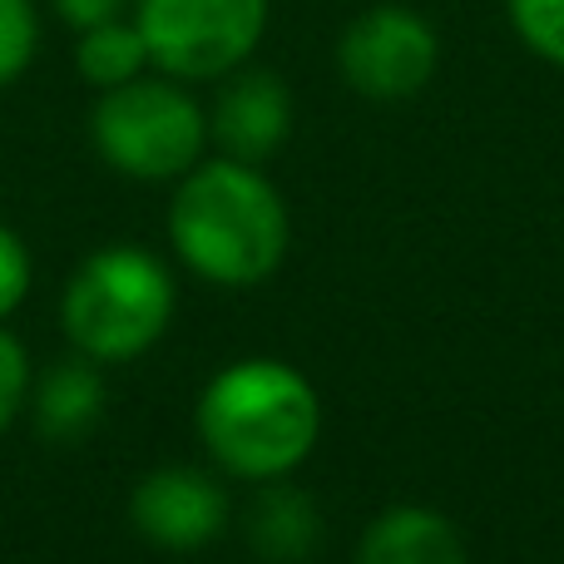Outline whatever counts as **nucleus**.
Masks as SVG:
<instances>
[{"label":"nucleus","mask_w":564,"mask_h":564,"mask_svg":"<svg viewBox=\"0 0 564 564\" xmlns=\"http://www.w3.org/2000/svg\"><path fill=\"white\" fill-rule=\"evenodd\" d=\"M317 535H322V516L307 500V490L268 486L263 496L253 500V510H248V540H253L258 555L273 564L307 560Z\"/></svg>","instance_id":"9d476101"},{"label":"nucleus","mask_w":564,"mask_h":564,"mask_svg":"<svg viewBox=\"0 0 564 564\" xmlns=\"http://www.w3.org/2000/svg\"><path fill=\"white\" fill-rule=\"evenodd\" d=\"M30 292V253L10 228H0V317L15 312Z\"/></svg>","instance_id":"dca6fc26"},{"label":"nucleus","mask_w":564,"mask_h":564,"mask_svg":"<svg viewBox=\"0 0 564 564\" xmlns=\"http://www.w3.org/2000/svg\"><path fill=\"white\" fill-rule=\"evenodd\" d=\"M198 436L234 476L278 480L312 456L322 436V401L297 367L248 357L204 387Z\"/></svg>","instance_id":"f257e3e1"},{"label":"nucleus","mask_w":564,"mask_h":564,"mask_svg":"<svg viewBox=\"0 0 564 564\" xmlns=\"http://www.w3.org/2000/svg\"><path fill=\"white\" fill-rule=\"evenodd\" d=\"M105 416V381L85 361H59L35 387V431L50 441H79Z\"/></svg>","instance_id":"9b49d317"},{"label":"nucleus","mask_w":564,"mask_h":564,"mask_svg":"<svg viewBox=\"0 0 564 564\" xmlns=\"http://www.w3.org/2000/svg\"><path fill=\"white\" fill-rule=\"evenodd\" d=\"M204 109L188 89L169 79H129V85L105 89L95 105V144L119 174L159 184L178 178L204 154Z\"/></svg>","instance_id":"20e7f679"},{"label":"nucleus","mask_w":564,"mask_h":564,"mask_svg":"<svg viewBox=\"0 0 564 564\" xmlns=\"http://www.w3.org/2000/svg\"><path fill=\"white\" fill-rule=\"evenodd\" d=\"M139 535L159 550H204L224 535L228 525V496L218 490V480H208L204 470L169 466L139 480L134 500H129Z\"/></svg>","instance_id":"0eeeda50"},{"label":"nucleus","mask_w":564,"mask_h":564,"mask_svg":"<svg viewBox=\"0 0 564 564\" xmlns=\"http://www.w3.org/2000/svg\"><path fill=\"white\" fill-rule=\"evenodd\" d=\"M25 387H30V361L20 351V341L10 332H0V431L15 421L20 401H25Z\"/></svg>","instance_id":"2eb2a0df"},{"label":"nucleus","mask_w":564,"mask_h":564,"mask_svg":"<svg viewBox=\"0 0 564 564\" xmlns=\"http://www.w3.org/2000/svg\"><path fill=\"white\" fill-rule=\"evenodd\" d=\"M357 564H470V560L451 520H441L436 510L401 506V510H387L367 530Z\"/></svg>","instance_id":"1a4fd4ad"},{"label":"nucleus","mask_w":564,"mask_h":564,"mask_svg":"<svg viewBox=\"0 0 564 564\" xmlns=\"http://www.w3.org/2000/svg\"><path fill=\"white\" fill-rule=\"evenodd\" d=\"M55 15L75 30H89V25H105V20H119L124 15L129 0H50Z\"/></svg>","instance_id":"f3484780"},{"label":"nucleus","mask_w":564,"mask_h":564,"mask_svg":"<svg viewBox=\"0 0 564 564\" xmlns=\"http://www.w3.org/2000/svg\"><path fill=\"white\" fill-rule=\"evenodd\" d=\"M40 45V15L35 0H0V85L25 75Z\"/></svg>","instance_id":"ddd939ff"},{"label":"nucleus","mask_w":564,"mask_h":564,"mask_svg":"<svg viewBox=\"0 0 564 564\" xmlns=\"http://www.w3.org/2000/svg\"><path fill=\"white\" fill-rule=\"evenodd\" d=\"M154 65L144 45V30L134 20H105V25H89L79 30V45H75V69L89 79L95 89H115L139 79L144 69Z\"/></svg>","instance_id":"f8f14e48"},{"label":"nucleus","mask_w":564,"mask_h":564,"mask_svg":"<svg viewBox=\"0 0 564 564\" xmlns=\"http://www.w3.org/2000/svg\"><path fill=\"white\" fill-rule=\"evenodd\" d=\"M174 278L149 248H99L65 288V332L85 357L129 361L164 337Z\"/></svg>","instance_id":"7ed1b4c3"},{"label":"nucleus","mask_w":564,"mask_h":564,"mask_svg":"<svg viewBox=\"0 0 564 564\" xmlns=\"http://www.w3.org/2000/svg\"><path fill=\"white\" fill-rule=\"evenodd\" d=\"M149 59L174 79H224L258 50L268 0H139Z\"/></svg>","instance_id":"39448f33"},{"label":"nucleus","mask_w":564,"mask_h":564,"mask_svg":"<svg viewBox=\"0 0 564 564\" xmlns=\"http://www.w3.org/2000/svg\"><path fill=\"white\" fill-rule=\"evenodd\" d=\"M169 234L194 273L224 288H248L263 282L288 253V208L258 164L214 159L184 174Z\"/></svg>","instance_id":"f03ea898"},{"label":"nucleus","mask_w":564,"mask_h":564,"mask_svg":"<svg viewBox=\"0 0 564 564\" xmlns=\"http://www.w3.org/2000/svg\"><path fill=\"white\" fill-rule=\"evenodd\" d=\"M292 129V99L288 85L268 69H243L224 85L214 105V139L228 159H243V164H263L288 144Z\"/></svg>","instance_id":"6e6552de"},{"label":"nucleus","mask_w":564,"mask_h":564,"mask_svg":"<svg viewBox=\"0 0 564 564\" xmlns=\"http://www.w3.org/2000/svg\"><path fill=\"white\" fill-rule=\"evenodd\" d=\"M510 25L535 55L564 65V0H510Z\"/></svg>","instance_id":"4468645a"},{"label":"nucleus","mask_w":564,"mask_h":564,"mask_svg":"<svg viewBox=\"0 0 564 564\" xmlns=\"http://www.w3.org/2000/svg\"><path fill=\"white\" fill-rule=\"evenodd\" d=\"M337 65L357 95L377 99V105H397V99H411L431 85L441 65V40L421 10L381 0L341 30Z\"/></svg>","instance_id":"423d86ee"}]
</instances>
